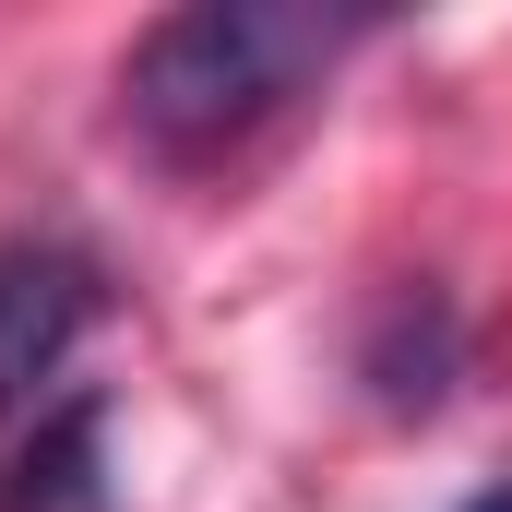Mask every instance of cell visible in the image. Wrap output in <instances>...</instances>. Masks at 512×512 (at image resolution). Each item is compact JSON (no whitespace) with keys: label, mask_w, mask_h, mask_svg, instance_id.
Listing matches in <instances>:
<instances>
[{"label":"cell","mask_w":512,"mask_h":512,"mask_svg":"<svg viewBox=\"0 0 512 512\" xmlns=\"http://www.w3.org/2000/svg\"><path fill=\"white\" fill-rule=\"evenodd\" d=\"M370 36V12H310V0H191L167 24L131 36V131L167 155H227L251 143L286 96H310L346 48Z\"/></svg>","instance_id":"1"},{"label":"cell","mask_w":512,"mask_h":512,"mask_svg":"<svg viewBox=\"0 0 512 512\" xmlns=\"http://www.w3.org/2000/svg\"><path fill=\"white\" fill-rule=\"evenodd\" d=\"M96 310H108V286L72 239H0V417L48 405L72 346L96 334Z\"/></svg>","instance_id":"2"},{"label":"cell","mask_w":512,"mask_h":512,"mask_svg":"<svg viewBox=\"0 0 512 512\" xmlns=\"http://www.w3.org/2000/svg\"><path fill=\"white\" fill-rule=\"evenodd\" d=\"M453 370H465V322H453L441 286H393L382 310L358 322V382H370L382 417H429L453 393Z\"/></svg>","instance_id":"3"},{"label":"cell","mask_w":512,"mask_h":512,"mask_svg":"<svg viewBox=\"0 0 512 512\" xmlns=\"http://www.w3.org/2000/svg\"><path fill=\"white\" fill-rule=\"evenodd\" d=\"M0 512H108V405L96 393L36 417V441L0 477Z\"/></svg>","instance_id":"4"},{"label":"cell","mask_w":512,"mask_h":512,"mask_svg":"<svg viewBox=\"0 0 512 512\" xmlns=\"http://www.w3.org/2000/svg\"><path fill=\"white\" fill-rule=\"evenodd\" d=\"M465 512H512V477H489V489H477V501H465Z\"/></svg>","instance_id":"5"}]
</instances>
